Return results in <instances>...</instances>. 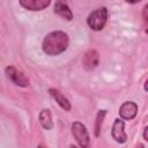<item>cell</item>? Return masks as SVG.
Here are the masks:
<instances>
[{
  "label": "cell",
  "mask_w": 148,
  "mask_h": 148,
  "mask_svg": "<svg viewBox=\"0 0 148 148\" xmlns=\"http://www.w3.org/2000/svg\"><path fill=\"white\" fill-rule=\"evenodd\" d=\"M68 46V36L64 31H52L43 39L42 49L47 56H58Z\"/></svg>",
  "instance_id": "cell-1"
},
{
  "label": "cell",
  "mask_w": 148,
  "mask_h": 148,
  "mask_svg": "<svg viewBox=\"0 0 148 148\" xmlns=\"http://www.w3.org/2000/svg\"><path fill=\"white\" fill-rule=\"evenodd\" d=\"M106 20H108V9L105 7H102L89 14L87 18V23L92 30L98 31L104 28Z\"/></svg>",
  "instance_id": "cell-2"
},
{
  "label": "cell",
  "mask_w": 148,
  "mask_h": 148,
  "mask_svg": "<svg viewBox=\"0 0 148 148\" xmlns=\"http://www.w3.org/2000/svg\"><path fill=\"white\" fill-rule=\"evenodd\" d=\"M72 133L75 138V140L77 141L79 146L82 148H87L90 145V139H89V134L88 131L86 128V126L80 123V121H75L72 124Z\"/></svg>",
  "instance_id": "cell-3"
},
{
  "label": "cell",
  "mask_w": 148,
  "mask_h": 148,
  "mask_svg": "<svg viewBox=\"0 0 148 148\" xmlns=\"http://www.w3.org/2000/svg\"><path fill=\"white\" fill-rule=\"evenodd\" d=\"M5 73L7 75V77L15 83L18 87H27L29 86V79L20 71H17L14 66H8L5 68Z\"/></svg>",
  "instance_id": "cell-4"
},
{
  "label": "cell",
  "mask_w": 148,
  "mask_h": 148,
  "mask_svg": "<svg viewBox=\"0 0 148 148\" xmlns=\"http://www.w3.org/2000/svg\"><path fill=\"white\" fill-rule=\"evenodd\" d=\"M99 64V53L96 50H88L82 59V65L84 69L92 71L95 69Z\"/></svg>",
  "instance_id": "cell-5"
},
{
  "label": "cell",
  "mask_w": 148,
  "mask_h": 148,
  "mask_svg": "<svg viewBox=\"0 0 148 148\" xmlns=\"http://www.w3.org/2000/svg\"><path fill=\"white\" fill-rule=\"evenodd\" d=\"M124 121L120 119H114L113 126H112V138L118 142V143H124L127 140V134L125 133L124 130Z\"/></svg>",
  "instance_id": "cell-6"
},
{
  "label": "cell",
  "mask_w": 148,
  "mask_h": 148,
  "mask_svg": "<svg viewBox=\"0 0 148 148\" xmlns=\"http://www.w3.org/2000/svg\"><path fill=\"white\" fill-rule=\"evenodd\" d=\"M138 112V105L134 102H125L120 109H119V114L123 119L131 120L136 116Z\"/></svg>",
  "instance_id": "cell-7"
},
{
  "label": "cell",
  "mask_w": 148,
  "mask_h": 148,
  "mask_svg": "<svg viewBox=\"0 0 148 148\" xmlns=\"http://www.w3.org/2000/svg\"><path fill=\"white\" fill-rule=\"evenodd\" d=\"M20 5L28 10H43L45 9L51 0H18Z\"/></svg>",
  "instance_id": "cell-8"
},
{
  "label": "cell",
  "mask_w": 148,
  "mask_h": 148,
  "mask_svg": "<svg viewBox=\"0 0 148 148\" xmlns=\"http://www.w3.org/2000/svg\"><path fill=\"white\" fill-rule=\"evenodd\" d=\"M49 94L54 98V101L60 105V108H62L65 111H69L71 110V103L65 97V95H62L58 89L54 88H50L49 89Z\"/></svg>",
  "instance_id": "cell-9"
},
{
  "label": "cell",
  "mask_w": 148,
  "mask_h": 148,
  "mask_svg": "<svg viewBox=\"0 0 148 148\" xmlns=\"http://www.w3.org/2000/svg\"><path fill=\"white\" fill-rule=\"evenodd\" d=\"M54 13H57L59 16H61L62 18L71 21L73 18V14L72 10L69 9V7L65 3V2H58L54 5Z\"/></svg>",
  "instance_id": "cell-10"
},
{
  "label": "cell",
  "mask_w": 148,
  "mask_h": 148,
  "mask_svg": "<svg viewBox=\"0 0 148 148\" xmlns=\"http://www.w3.org/2000/svg\"><path fill=\"white\" fill-rule=\"evenodd\" d=\"M39 123L45 130H52L53 128V121L51 117V112L49 109H44L39 113Z\"/></svg>",
  "instance_id": "cell-11"
},
{
  "label": "cell",
  "mask_w": 148,
  "mask_h": 148,
  "mask_svg": "<svg viewBox=\"0 0 148 148\" xmlns=\"http://www.w3.org/2000/svg\"><path fill=\"white\" fill-rule=\"evenodd\" d=\"M105 114H106V110H99V111L97 112L96 121H95V135H96V136L99 135V132H101L102 124H103V120H104Z\"/></svg>",
  "instance_id": "cell-12"
},
{
  "label": "cell",
  "mask_w": 148,
  "mask_h": 148,
  "mask_svg": "<svg viewBox=\"0 0 148 148\" xmlns=\"http://www.w3.org/2000/svg\"><path fill=\"white\" fill-rule=\"evenodd\" d=\"M147 133H148V127H145V128H143V140H145V141H148Z\"/></svg>",
  "instance_id": "cell-13"
},
{
  "label": "cell",
  "mask_w": 148,
  "mask_h": 148,
  "mask_svg": "<svg viewBox=\"0 0 148 148\" xmlns=\"http://www.w3.org/2000/svg\"><path fill=\"white\" fill-rule=\"evenodd\" d=\"M125 1H127V2H130V3H138V2H140L141 0H125Z\"/></svg>",
  "instance_id": "cell-14"
},
{
  "label": "cell",
  "mask_w": 148,
  "mask_h": 148,
  "mask_svg": "<svg viewBox=\"0 0 148 148\" xmlns=\"http://www.w3.org/2000/svg\"><path fill=\"white\" fill-rule=\"evenodd\" d=\"M58 2H65L64 0H58Z\"/></svg>",
  "instance_id": "cell-15"
}]
</instances>
